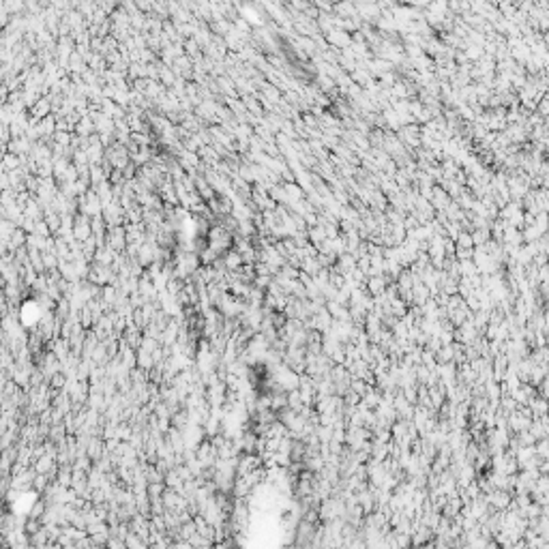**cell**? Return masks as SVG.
<instances>
[]
</instances>
